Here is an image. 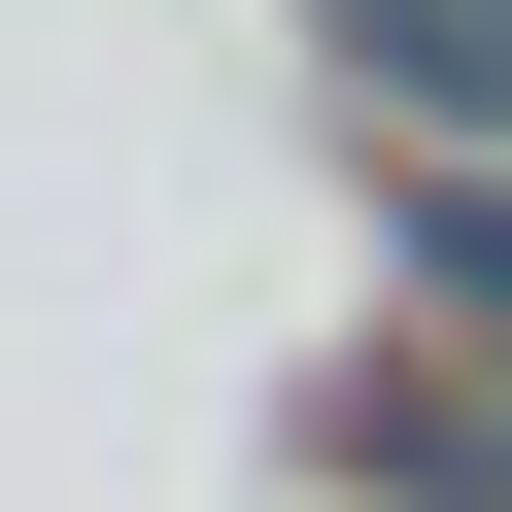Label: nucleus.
I'll return each mask as SVG.
<instances>
[{"instance_id":"obj_3","label":"nucleus","mask_w":512,"mask_h":512,"mask_svg":"<svg viewBox=\"0 0 512 512\" xmlns=\"http://www.w3.org/2000/svg\"><path fill=\"white\" fill-rule=\"evenodd\" d=\"M410 274H444V308H512V171H444V205H410Z\"/></svg>"},{"instance_id":"obj_1","label":"nucleus","mask_w":512,"mask_h":512,"mask_svg":"<svg viewBox=\"0 0 512 512\" xmlns=\"http://www.w3.org/2000/svg\"><path fill=\"white\" fill-rule=\"evenodd\" d=\"M342 478H376V512H512V410H444V376H410V410H342Z\"/></svg>"},{"instance_id":"obj_2","label":"nucleus","mask_w":512,"mask_h":512,"mask_svg":"<svg viewBox=\"0 0 512 512\" xmlns=\"http://www.w3.org/2000/svg\"><path fill=\"white\" fill-rule=\"evenodd\" d=\"M342 35H376L410 103H478V137H512V0H342Z\"/></svg>"}]
</instances>
